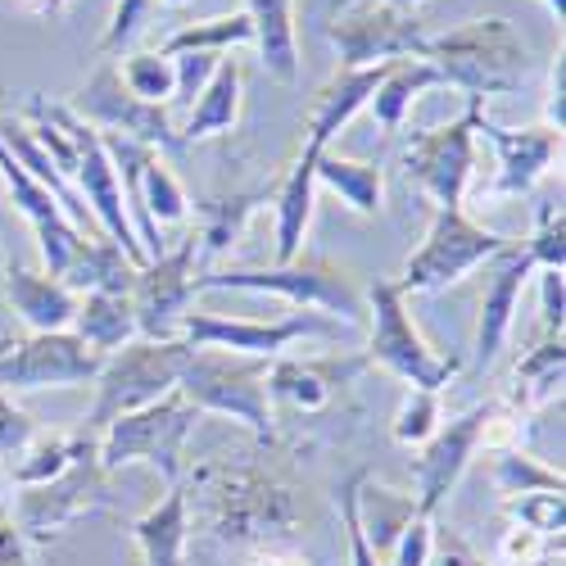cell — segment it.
I'll return each mask as SVG.
<instances>
[{
  "label": "cell",
  "instance_id": "obj_10",
  "mask_svg": "<svg viewBox=\"0 0 566 566\" xmlns=\"http://www.w3.org/2000/svg\"><path fill=\"white\" fill-rule=\"evenodd\" d=\"M109 499H114L109 494V471L101 467V449H96V453H82L64 476L19 490L14 522H19L28 544L45 548L51 539H60L73 522H82V516H114Z\"/></svg>",
  "mask_w": 566,
  "mask_h": 566
},
{
  "label": "cell",
  "instance_id": "obj_47",
  "mask_svg": "<svg viewBox=\"0 0 566 566\" xmlns=\"http://www.w3.org/2000/svg\"><path fill=\"white\" fill-rule=\"evenodd\" d=\"M427 566H485V557L471 548L458 531H440L436 526V539H431V557Z\"/></svg>",
  "mask_w": 566,
  "mask_h": 566
},
{
  "label": "cell",
  "instance_id": "obj_43",
  "mask_svg": "<svg viewBox=\"0 0 566 566\" xmlns=\"http://www.w3.org/2000/svg\"><path fill=\"white\" fill-rule=\"evenodd\" d=\"M36 431H41V427L32 421V412L19 408L10 390H0V458H14Z\"/></svg>",
  "mask_w": 566,
  "mask_h": 566
},
{
  "label": "cell",
  "instance_id": "obj_22",
  "mask_svg": "<svg viewBox=\"0 0 566 566\" xmlns=\"http://www.w3.org/2000/svg\"><path fill=\"white\" fill-rule=\"evenodd\" d=\"M77 300L60 276L36 272L28 263H6V304L28 332H69Z\"/></svg>",
  "mask_w": 566,
  "mask_h": 566
},
{
  "label": "cell",
  "instance_id": "obj_35",
  "mask_svg": "<svg viewBox=\"0 0 566 566\" xmlns=\"http://www.w3.org/2000/svg\"><path fill=\"white\" fill-rule=\"evenodd\" d=\"M231 45H254V28L241 14H218V19H200V23H186L181 32H172L164 41L159 55H222Z\"/></svg>",
  "mask_w": 566,
  "mask_h": 566
},
{
  "label": "cell",
  "instance_id": "obj_8",
  "mask_svg": "<svg viewBox=\"0 0 566 566\" xmlns=\"http://www.w3.org/2000/svg\"><path fill=\"white\" fill-rule=\"evenodd\" d=\"M507 245H512L507 235L481 227L476 218H467V209H436L427 235H421V245L408 254L403 276L395 286L403 295H436V291L453 286V281H462L467 272L485 268Z\"/></svg>",
  "mask_w": 566,
  "mask_h": 566
},
{
  "label": "cell",
  "instance_id": "obj_23",
  "mask_svg": "<svg viewBox=\"0 0 566 566\" xmlns=\"http://www.w3.org/2000/svg\"><path fill=\"white\" fill-rule=\"evenodd\" d=\"M390 64H395V60H390ZM390 64H371V69H336L332 77H326V86L313 96V109H308V136H304L308 146H317V150L332 146V136H336L340 127H349L358 109H367V105H371L376 86L386 82Z\"/></svg>",
  "mask_w": 566,
  "mask_h": 566
},
{
  "label": "cell",
  "instance_id": "obj_38",
  "mask_svg": "<svg viewBox=\"0 0 566 566\" xmlns=\"http://www.w3.org/2000/svg\"><path fill=\"white\" fill-rule=\"evenodd\" d=\"M503 516L526 531H539L544 539L562 544V522H566V490H535V494H516L503 499Z\"/></svg>",
  "mask_w": 566,
  "mask_h": 566
},
{
  "label": "cell",
  "instance_id": "obj_39",
  "mask_svg": "<svg viewBox=\"0 0 566 566\" xmlns=\"http://www.w3.org/2000/svg\"><path fill=\"white\" fill-rule=\"evenodd\" d=\"M440 421H444V408H440V395L436 390H408L399 412H395V444L403 449H421L436 431H440Z\"/></svg>",
  "mask_w": 566,
  "mask_h": 566
},
{
  "label": "cell",
  "instance_id": "obj_6",
  "mask_svg": "<svg viewBox=\"0 0 566 566\" xmlns=\"http://www.w3.org/2000/svg\"><path fill=\"white\" fill-rule=\"evenodd\" d=\"M367 317H371V336H367V354H363L367 367H386L408 390H436V395L462 371V358L436 354L427 345V336L417 332V322L408 313V295L395 281H371Z\"/></svg>",
  "mask_w": 566,
  "mask_h": 566
},
{
  "label": "cell",
  "instance_id": "obj_3",
  "mask_svg": "<svg viewBox=\"0 0 566 566\" xmlns=\"http://www.w3.org/2000/svg\"><path fill=\"white\" fill-rule=\"evenodd\" d=\"M268 367H272V358H245V354H227V349H191L181 363V376H177V395L196 412L241 421L259 444H276Z\"/></svg>",
  "mask_w": 566,
  "mask_h": 566
},
{
  "label": "cell",
  "instance_id": "obj_40",
  "mask_svg": "<svg viewBox=\"0 0 566 566\" xmlns=\"http://www.w3.org/2000/svg\"><path fill=\"white\" fill-rule=\"evenodd\" d=\"M522 250L539 272H566V213L557 200H544L535 209V231Z\"/></svg>",
  "mask_w": 566,
  "mask_h": 566
},
{
  "label": "cell",
  "instance_id": "obj_29",
  "mask_svg": "<svg viewBox=\"0 0 566 566\" xmlns=\"http://www.w3.org/2000/svg\"><path fill=\"white\" fill-rule=\"evenodd\" d=\"M241 101H245V73H241V64H235V60H222L218 73L209 77V86L196 96L186 123L177 127L181 146H196V140L231 132L235 123H241Z\"/></svg>",
  "mask_w": 566,
  "mask_h": 566
},
{
  "label": "cell",
  "instance_id": "obj_36",
  "mask_svg": "<svg viewBox=\"0 0 566 566\" xmlns=\"http://www.w3.org/2000/svg\"><path fill=\"white\" fill-rule=\"evenodd\" d=\"M490 476H494V485H499L503 499L535 494V490H566L562 467H548V462H539V458L526 453V449H499Z\"/></svg>",
  "mask_w": 566,
  "mask_h": 566
},
{
  "label": "cell",
  "instance_id": "obj_55",
  "mask_svg": "<svg viewBox=\"0 0 566 566\" xmlns=\"http://www.w3.org/2000/svg\"><path fill=\"white\" fill-rule=\"evenodd\" d=\"M535 566H548V562H535Z\"/></svg>",
  "mask_w": 566,
  "mask_h": 566
},
{
  "label": "cell",
  "instance_id": "obj_33",
  "mask_svg": "<svg viewBox=\"0 0 566 566\" xmlns=\"http://www.w3.org/2000/svg\"><path fill=\"white\" fill-rule=\"evenodd\" d=\"M431 86H444V82H440V73L427 60H395L386 82L376 86V96H371V114H376V123H381V132L386 136L399 132L408 109H412V101L427 96Z\"/></svg>",
  "mask_w": 566,
  "mask_h": 566
},
{
  "label": "cell",
  "instance_id": "obj_28",
  "mask_svg": "<svg viewBox=\"0 0 566 566\" xmlns=\"http://www.w3.org/2000/svg\"><path fill=\"white\" fill-rule=\"evenodd\" d=\"M96 449H101V436H91V431H82V427H73V431H36V436L10 458L14 490L55 481V476H64V471H69L82 453H96Z\"/></svg>",
  "mask_w": 566,
  "mask_h": 566
},
{
  "label": "cell",
  "instance_id": "obj_52",
  "mask_svg": "<svg viewBox=\"0 0 566 566\" xmlns=\"http://www.w3.org/2000/svg\"><path fill=\"white\" fill-rule=\"evenodd\" d=\"M539 6H544V10H548L557 23H562V14H566V0H539Z\"/></svg>",
  "mask_w": 566,
  "mask_h": 566
},
{
  "label": "cell",
  "instance_id": "obj_15",
  "mask_svg": "<svg viewBox=\"0 0 566 566\" xmlns=\"http://www.w3.org/2000/svg\"><path fill=\"white\" fill-rule=\"evenodd\" d=\"M196 254H200V245H196V231H191L181 245H172L159 259L136 268L132 308H136L140 340H177V322H181V313L191 308V300H196V291H191Z\"/></svg>",
  "mask_w": 566,
  "mask_h": 566
},
{
  "label": "cell",
  "instance_id": "obj_37",
  "mask_svg": "<svg viewBox=\"0 0 566 566\" xmlns=\"http://www.w3.org/2000/svg\"><path fill=\"white\" fill-rule=\"evenodd\" d=\"M118 77H123V86L132 91V96L146 101V105H172V96H177V69H172V60L159 55V51L123 55Z\"/></svg>",
  "mask_w": 566,
  "mask_h": 566
},
{
  "label": "cell",
  "instance_id": "obj_7",
  "mask_svg": "<svg viewBox=\"0 0 566 566\" xmlns=\"http://www.w3.org/2000/svg\"><path fill=\"white\" fill-rule=\"evenodd\" d=\"M200 412L186 403L177 390L164 395L150 408H136L101 431V467L123 471L132 462H150L168 485H181L186 476V440H191Z\"/></svg>",
  "mask_w": 566,
  "mask_h": 566
},
{
  "label": "cell",
  "instance_id": "obj_30",
  "mask_svg": "<svg viewBox=\"0 0 566 566\" xmlns=\"http://www.w3.org/2000/svg\"><path fill=\"white\" fill-rule=\"evenodd\" d=\"M69 332L105 363L109 354H118L123 345H132V340L140 336V332H136L132 295H101V291H96V295H82Z\"/></svg>",
  "mask_w": 566,
  "mask_h": 566
},
{
  "label": "cell",
  "instance_id": "obj_9",
  "mask_svg": "<svg viewBox=\"0 0 566 566\" xmlns=\"http://www.w3.org/2000/svg\"><path fill=\"white\" fill-rule=\"evenodd\" d=\"M485 101H467L462 118L449 127L412 132L403 146V177L412 191H421L436 209H462L471 172H476V118Z\"/></svg>",
  "mask_w": 566,
  "mask_h": 566
},
{
  "label": "cell",
  "instance_id": "obj_27",
  "mask_svg": "<svg viewBox=\"0 0 566 566\" xmlns=\"http://www.w3.org/2000/svg\"><path fill=\"white\" fill-rule=\"evenodd\" d=\"M354 512H358V526H363V535H367V548L381 557V566H386L390 548L399 544V535L421 516L412 494H399V490H390V485H381V481H371L367 467H363V476H358Z\"/></svg>",
  "mask_w": 566,
  "mask_h": 566
},
{
  "label": "cell",
  "instance_id": "obj_17",
  "mask_svg": "<svg viewBox=\"0 0 566 566\" xmlns=\"http://www.w3.org/2000/svg\"><path fill=\"white\" fill-rule=\"evenodd\" d=\"M367 358H272L268 367V399L272 412L286 403L295 417H326L349 403Z\"/></svg>",
  "mask_w": 566,
  "mask_h": 566
},
{
  "label": "cell",
  "instance_id": "obj_14",
  "mask_svg": "<svg viewBox=\"0 0 566 566\" xmlns=\"http://www.w3.org/2000/svg\"><path fill=\"white\" fill-rule=\"evenodd\" d=\"M101 358L73 332H28L23 340H0V390H73L91 386Z\"/></svg>",
  "mask_w": 566,
  "mask_h": 566
},
{
  "label": "cell",
  "instance_id": "obj_48",
  "mask_svg": "<svg viewBox=\"0 0 566 566\" xmlns=\"http://www.w3.org/2000/svg\"><path fill=\"white\" fill-rule=\"evenodd\" d=\"M544 127L562 132L566 127V55L557 51L553 69H548V91H544Z\"/></svg>",
  "mask_w": 566,
  "mask_h": 566
},
{
  "label": "cell",
  "instance_id": "obj_32",
  "mask_svg": "<svg viewBox=\"0 0 566 566\" xmlns=\"http://www.w3.org/2000/svg\"><path fill=\"white\" fill-rule=\"evenodd\" d=\"M317 186L336 191L363 218H376L386 209V168H381V159H349V155H336L332 146H326L317 155Z\"/></svg>",
  "mask_w": 566,
  "mask_h": 566
},
{
  "label": "cell",
  "instance_id": "obj_16",
  "mask_svg": "<svg viewBox=\"0 0 566 566\" xmlns=\"http://www.w3.org/2000/svg\"><path fill=\"white\" fill-rule=\"evenodd\" d=\"M490 417H494V399L467 408L462 417L440 421V431L421 444V458H417V471H412V476H417V494L412 499H417L421 516H436L444 507V499L462 481V471L471 467V458H476Z\"/></svg>",
  "mask_w": 566,
  "mask_h": 566
},
{
  "label": "cell",
  "instance_id": "obj_25",
  "mask_svg": "<svg viewBox=\"0 0 566 566\" xmlns=\"http://www.w3.org/2000/svg\"><path fill=\"white\" fill-rule=\"evenodd\" d=\"M562 376H566V345L562 336H544L526 358H516L512 381L499 395L516 417H535L553 399H562Z\"/></svg>",
  "mask_w": 566,
  "mask_h": 566
},
{
  "label": "cell",
  "instance_id": "obj_41",
  "mask_svg": "<svg viewBox=\"0 0 566 566\" xmlns=\"http://www.w3.org/2000/svg\"><path fill=\"white\" fill-rule=\"evenodd\" d=\"M553 548L562 553V544L544 539L539 531H526V526H516L507 522L499 544H494V566H535V562H553Z\"/></svg>",
  "mask_w": 566,
  "mask_h": 566
},
{
  "label": "cell",
  "instance_id": "obj_4",
  "mask_svg": "<svg viewBox=\"0 0 566 566\" xmlns=\"http://www.w3.org/2000/svg\"><path fill=\"white\" fill-rule=\"evenodd\" d=\"M186 354H191V345H186L181 336L177 340H140L136 336L132 345L109 354L96 371V381H91L96 386V403H91V412L82 417V431L101 436L109 421H118L136 408H150L164 395H172Z\"/></svg>",
  "mask_w": 566,
  "mask_h": 566
},
{
  "label": "cell",
  "instance_id": "obj_26",
  "mask_svg": "<svg viewBox=\"0 0 566 566\" xmlns=\"http://www.w3.org/2000/svg\"><path fill=\"white\" fill-rule=\"evenodd\" d=\"M245 19L254 28V45L263 73L272 82L300 77V32H295V0H245Z\"/></svg>",
  "mask_w": 566,
  "mask_h": 566
},
{
  "label": "cell",
  "instance_id": "obj_53",
  "mask_svg": "<svg viewBox=\"0 0 566 566\" xmlns=\"http://www.w3.org/2000/svg\"><path fill=\"white\" fill-rule=\"evenodd\" d=\"M386 6H395V10H408V14H417V6H427V0H386Z\"/></svg>",
  "mask_w": 566,
  "mask_h": 566
},
{
  "label": "cell",
  "instance_id": "obj_19",
  "mask_svg": "<svg viewBox=\"0 0 566 566\" xmlns=\"http://www.w3.org/2000/svg\"><path fill=\"white\" fill-rule=\"evenodd\" d=\"M0 181H6V196L14 200V209L28 218L36 245H41V263L51 276H64V268L73 263L77 245L86 241V235L69 222V213L55 205V196L45 191V186H36L28 177V168L6 150V140H0Z\"/></svg>",
  "mask_w": 566,
  "mask_h": 566
},
{
  "label": "cell",
  "instance_id": "obj_45",
  "mask_svg": "<svg viewBox=\"0 0 566 566\" xmlns=\"http://www.w3.org/2000/svg\"><path fill=\"white\" fill-rule=\"evenodd\" d=\"M218 55H172V69H177V96L172 101H196L200 91L209 86V77L218 73Z\"/></svg>",
  "mask_w": 566,
  "mask_h": 566
},
{
  "label": "cell",
  "instance_id": "obj_54",
  "mask_svg": "<svg viewBox=\"0 0 566 566\" xmlns=\"http://www.w3.org/2000/svg\"><path fill=\"white\" fill-rule=\"evenodd\" d=\"M164 6H186V0H164Z\"/></svg>",
  "mask_w": 566,
  "mask_h": 566
},
{
  "label": "cell",
  "instance_id": "obj_11",
  "mask_svg": "<svg viewBox=\"0 0 566 566\" xmlns=\"http://www.w3.org/2000/svg\"><path fill=\"white\" fill-rule=\"evenodd\" d=\"M326 41H332L340 69L421 60V51H427V32H421L417 14L395 10L386 0H336Z\"/></svg>",
  "mask_w": 566,
  "mask_h": 566
},
{
  "label": "cell",
  "instance_id": "obj_20",
  "mask_svg": "<svg viewBox=\"0 0 566 566\" xmlns=\"http://www.w3.org/2000/svg\"><path fill=\"white\" fill-rule=\"evenodd\" d=\"M490 276H485V291H481V317H476V340H471V367L485 371L499 349L507 345L512 336V322H516V300H522L526 281L535 272V263L526 259L522 245H507L503 254H494L490 263Z\"/></svg>",
  "mask_w": 566,
  "mask_h": 566
},
{
  "label": "cell",
  "instance_id": "obj_18",
  "mask_svg": "<svg viewBox=\"0 0 566 566\" xmlns=\"http://www.w3.org/2000/svg\"><path fill=\"white\" fill-rule=\"evenodd\" d=\"M476 136H485L490 146H494V155H499V164H494V181L485 186L481 196H490V200H522V196H531L535 191V181L553 168V159L562 155V132H553V127H522V132H512V127H499L494 118H485V109H481V118H476Z\"/></svg>",
  "mask_w": 566,
  "mask_h": 566
},
{
  "label": "cell",
  "instance_id": "obj_42",
  "mask_svg": "<svg viewBox=\"0 0 566 566\" xmlns=\"http://www.w3.org/2000/svg\"><path fill=\"white\" fill-rule=\"evenodd\" d=\"M150 10H155V0H114L109 28H105V36H101V51H105V55H118L123 45L140 32V23L150 19Z\"/></svg>",
  "mask_w": 566,
  "mask_h": 566
},
{
  "label": "cell",
  "instance_id": "obj_5",
  "mask_svg": "<svg viewBox=\"0 0 566 566\" xmlns=\"http://www.w3.org/2000/svg\"><path fill=\"white\" fill-rule=\"evenodd\" d=\"M191 291H250V295H276L291 308H322L345 322L367 317V300L354 291V281L326 259H295L276 268H222L191 281Z\"/></svg>",
  "mask_w": 566,
  "mask_h": 566
},
{
  "label": "cell",
  "instance_id": "obj_31",
  "mask_svg": "<svg viewBox=\"0 0 566 566\" xmlns=\"http://www.w3.org/2000/svg\"><path fill=\"white\" fill-rule=\"evenodd\" d=\"M60 281H64L73 295H96V291H101V295H132L136 268H132V259L109 241V235H86Z\"/></svg>",
  "mask_w": 566,
  "mask_h": 566
},
{
  "label": "cell",
  "instance_id": "obj_34",
  "mask_svg": "<svg viewBox=\"0 0 566 566\" xmlns=\"http://www.w3.org/2000/svg\"><path fill=\"white\" fill-rule=\"evenodd\" d=\"M272 200V191H235V196H218V200H200V231L196 245L205 254H227L235 241H241L245 222L254 218V209Z\"/></svg>",
  "mask_w": 566,
  "mask_h": 566
},
{
  "label": "cell",
  "instance_id": "obj_2",
  "mask_svg": "<svg viewBox=\"0 0 566 566\" xmlns=\"http://www.w3.org/2000/svg\"><path fill=\"white\" fill-rule=\"evenodd\" d=\"M421 60L440 73L444 86H458L467 101L512 96L531 69L526 41L507 19H471L444 36H427Z\"/></svg>",
  "mask_w": 566,
  "mask_h": 566
},
{
  "label": "cell",
  "instance_id": "obj_49",
  "mask_svg": "<svg viewBox=\"0 0 566 566\" xmlns=\"http://www.w3.org/2000/svg\"><path fill=\"white\" fill-rule=\"evenodd\" d=\"M0 566H32L28 557V539L14 522V512L6 507V499H0Z\"/></svg>",
  "mask_w": 566,
  "mask_h": 566
},
{
  "label": "cell",
  "instance_id": "obj_12",
  "mask_svg": "<svg viewBox=\"0 0 566 566\" xmlns=\"http://www.w3.org/2000/svg\"><path fill=\"white\" fill-rule=\"evenodd\" d=\"M177 336L191 349H227L245 358H281V349H291L295 340H336L340 317L322 313H295L281 322H254V317H218L205 308H186L177 322Z\"/></svg>",
  "mask_w": 566,
  "mask_h": 566
},
{
  "label": "cell",
  "instance_id": "obj_50",
  "mask_svg": "<svg viewBox=\"0 0 566 566\" xmlns=\"http://www.w3.org/2000/svg\"><path fill=\"white\" fill-rule=\"evenodd\" d=\"M245 566H317L300 544H254L245 553Z\"/></svg>",
  "mask_w": 566,
  "mask_h": 566
},
{
  "label": "cell",
  "instance_id": "obj_46",
  "mask_svg": "<svg viewBox=\"0 0 566 566\" xmlns=\"http://www.w3.org/2000/svg\"><path fill=\"white\" fill-rule=\"evenodd\" d=\"M539 317H544V336H562V322H566V276L562 272H539Z\"/></svg>",
  "mask_w": 566,
  "mask_h": 566
},
{
  "label": "cell",
  "instance_id": "obj_13",
  "mask_svg": "<svg viewBox=\"0 0 566 566\" xmlns=\"http://www.w3.org/2000/svg\"><path fill=\"white\" fill-rule=\"evenodd\" d=\"M69 109L91 123L101 136H123V140H140V146H150V150H186L181 146V136H177V123L168 118V105H146V101H136L132 91L123 86L118 77V64L105 60L96 73H91L82 86H77V96L69 101Z\"/></svg>",
  "mask_w": 566,
  "mask_h": 566
},
{
  "label": "cell",
  "instance_id": "obj_24",
  "mask_svg": "<svg viewBox=\"0 0 566 566\" xmlns=\"http://www.w3.org/2000/svg\"><path fill=\"white\" fill-rule=\"evenodd\" d=\"M132 539L140 548V566H186L191 553V494L186 485H168L164 499L132 522Z\"/></svg>",
  "mask_w": 566,
  "mask_h": 566
},
{
  "label": "cell",
  "instance_id": "obj_21",
  "mask_svg": "<svg viewBox=\"0 0 566 566\" xmlns=\"http://www.w3.org/2000/svg\"><path fill=\"white\" fill-rule=\"evenodd\" d=\"M317 146H308L295 155V164L281 172L276 191H272V241H276V263H295L304 250V235L313 227V209H317Z\"/></svg>",
  "mask_w": 566,
  "mask_h": 566
},
{
  "label": "cell",
  "instance_id": "obj_1",
  "mask_svg": "<svg viewBox=\"0 0 566 566\" xmlns=\"http://www.w3.org/2000/svg\"><path fill=\"white\" fill-rule=\"evenodd\" d=\"M186 494L218 544H295L308 522V490L276 453L200 462Z\"/></svg>",
  "mask_w": 566,
  "mask_h": 566
},
{
  "label": "cell",
  "instance_id": "obj_44",
  "mask_svg": "<svg viewBox=\"0 0 566 566\" xmlns=\"http://www.w3.org/2000/svg\"><path fill=\"white\" fill-rule=\"evenodd\" d=\"M431 539H436V516H417V522L399 535V544L390 548L386 566H427V557H431Z\"/></svg>",
  "mask_w": 566,
  "mask_h": 566
},
{
  "label": "cell",
  "instance_id": "obj_51",
  "mask_svg": "<svg viewBox=\"0 0 566 566\" xmlns=\"http://www.w3.org/2000/svg\"><path fill=\"white\" fill-rule=\"evenodd\" d=\"M19 10L32 14V19H55L69 10V0H19Z\"/></svg>",
  "mask_w": 566,
  "mask_h": 566
}]
</instances>
